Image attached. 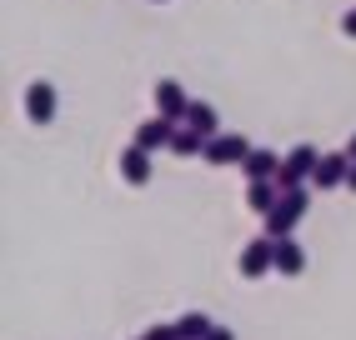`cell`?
I'll return each instance as SVG.
<instances>
[{"mask_svg":"<svg viewBox=\"0 0 356 340\" xmlns=\"http://www.w3.org/2000/svg\"><path fill=\"white\" fill-rule=\"evenodd\" d=\"M306 205H312V196H306V185H296V190H281V201L261 215V221H266V235H291L296 226H301V215H306Z\"/></svg>","mask_w":356,"mask_h":340,"instance_id":"cell-1","label":"cell"},{"mask_svg":"<svg viewBox=\"0 0 356 340\" xmlns=\"http://www.w3.org/2000/svg\"><path fill=\"white\" fill-rule=\"evenodd\" d=\"M316 160H321L316 145H296V151H286V155H281V176H276V185H281V190L306 185V180H312V170H316Z\"/></svg>","mask_w":356,"mask_h":340,"instance_id":"cell-2","label":"cell"},{"mask_svg":"<svg viewBox=\"0 0 356 340\" xmlns=\"http://www.w3.org/2000/svg\"><path fill=\"white\" fill-rule=\"evenodd\" d=\"M266 271H276V235H256V240L241 246V275L261 280Z\"/></svg>","mask_w":356,"mask_h":340,"instance_id":"cell-3","label":"cell"},{"mask_svg":"<svg viewBox=\"0 0 356 340\" xmlns=\"http://www.w3.org/2000/svg\"><path fill=\"white\" fill-rule=\"evenodd\" d=\"M246 155H251V140H246V135H211L201 160H206V165H241Z\"/></svg>","mask_w":356,"mask_h":340,"instance_id":"cell-4","label":"cell"},{"mask_svg":"<svg viewBox=\"0 0 356 340\" xmlns=\"http://www.w3.org/2000/svg\"><path fill=\"white\" fill-rule=\"evenodd\" d=\"M56 85L51 80H31L26 85V115H31V126H51L56 120Z\"/></svg>","mask_w":356,"mask_h":340,"instance_id":"cell-5","label":"cell"},{"mask_svg":"<svg viewBox=\"0 0 356 340\" xmlns=\"http://www.w3.org/2000/svg\"><path fill=\"white\" fill-rule=\"evenodd\" d=\"M346 176H351V155H346V151H331V155L316 160L312 185H316V190H337V185H346Z\"/></svg>","mask_w":356,"mask_h":340,"instance_id":"cell-6","label":"cell"},{"mask_svg":"<svg viewBox=\"0 0 356 340\" xmlns=\"http://www.w3.org/2000/svg\"><path fill=\"white\" fill-rule=\"evenodd\" d=\"M156 115H171V120H186V110H191V95H186L181 80H156Z\"/></svg>","mask_w":356,"mask_h":340,"instance_id":"cell-7","label":"cell"},{"mask_svg":"<svg viewBox=\"0 0 356 340\" xmlns=\"http://www.w3.org/2000/svg\"><path fill=\"white\" fill-rule=\"evenodd\" d=\"M176 126H181V120H171V115H156V120H146V126H136V145H146L151 155H156V151H171Z\"/></svg>","mask_w":356,"mask_h":340,"instance_id":"cell-8","label":"cell"},{"mask_svg":"<svg viewBox=\"0 0 356 340\" xmlns=\"http://www.w3.org/2000/svg\"><path fill=\"white\" fill-rule=\"evenodd\" d=\"M121 180L136 185V190H140V185H151V151H146V145H136V140H131L126 151H121Z\"/></svg>","mask_w":356,"mask_h":340,"instance_id":"cell-9","label":"cell"},{"mask_svg":"<svg viewBox=\"0 0 356 340\" xmlns=\"http://www.w3.org/2000/svg\"><path fill=\"white\" fill-rule=\"evenodd\" d=\"M241 170H246V180H276V176H281V155L251 145V155L241 160Z\"/></svg>","mask_w":356,"mask_h":340,"instance_id":"cell-10","label":"cell"},{"mask_svg":"<svg viewBox=\"0 0 356 340\" xmlns=\"http://www.w3.org/2000/svg\"><path fill=\"white\" fill-rule=\"evenodd\" d=\"M276 271H281V275H301V271H306V250L296 246L291 235L276 240Z\"/></svg>","mask_w":356,"mask_h":340,"instance_id":"cell-11","label":"cell"},{"mask_svg":"<svg viewBox=\"0 0 356 340\" xmlns=\"http://www.w3.org/2000/svg\"><path fill=\"white\" fill-rule=\"evenodd\" d=\"M181 126H191V130H201V135L211 140V135H221V130H216V126H221V115H216V105L191 101V110H186V120H181Z\"/></svg>","mask_w":356,"mask_h":340,"instance_id":"cell-12","label":"cell"},{"mask_svg":"<svg viewBox=\"0 0 356 340\" xmlns=\"http://www.w3.org/2000/svg\"><path fill=\"white\" fill-rule=\"evenodd\" d=\"M276 201H281V185H276V180H251V190H246V210L266 215Z\"/></svg>","mask_w":356,"mask_h":340,"instance_id":"cell-13","label":"cell"},{"mask_svg":"<svg viewBox=\"0 0 356 340\" xmlns=\"http://www.w3.org/2000/svg\"><path fill=\"white\" fill-rule=\"evenodd\" d=\"M171 155H181V160H191V155H206V135H201V130H191V126H176Z\"/></svg>","mask_w":356,"mask_h":340,"instance_id":"cell-14","label":"cell"},{"mask_svg":"<svg viewBox=\"0 0 356 340\" xmlns=\"http://www.w3.org/2000/svg\"><path fill=\"white\" fill-rule=\"evenodd\" d=\"M211 325H216V321H211V315H201V310H186L181 321H176L181 340H206V335H211Z\"/></svg>","mask_w":356,"mask_h":340,"instance_id":"cell-15","label":"cell"},{"mask_svg":"<svg viewBox=\"0 0 356 340\" xmlns=\"http://www.w3.org/2000/svg\"><path fill=\"white\" fill-rule=\"evenodd\" d=\"M140 340H181V330H176V321H171V325H151Z\"/></svg>","mask_w":356,"mask_h":340,"instance_id":"cell-16","label":"cell"},{"mask_svg":"<svg viewBox=\"0 0 356 340\" xmlns=\"http://www.w3.org/2000/svg\"><path fill=\"white\" fill-rule=\"evenodd\" d=\"M341 35H351V40H356V10H346V15H341Z\"/></svg>","mask_w":356,"mask_h":340,"instance_id":"cell-17","label":"cell"},{"mask_svg":"<svg viewBox=\"0 0 356 340\" xmlns=\"http://www.w3.org/2000/svg\"><path fill=\"white\" fill-rule=\"evenodd\" d=\"M206 340H236V335H231L226 325H211V335H206Z\"/></svg>","mask_w":356,"mask_h":340,"instance_id":"cell-18","label":"cell"},{"mask_svg":"<svg viewBox=\"0 0 356 340\" xmlns=\"http://www.w3.org/2000/svg\"><path fill=\"white\" fill-rule=\"evenodd\" d=\"M346 155H351V160H356V135H351V140H346Z\"/></svg>","mask_w":356,"mask_h":340,"instance_id":"cell-19","label":"cell"},{"mask_svg":"<svg viewBox=\"0 0 356 340\" xmlns=\"http://www.w3.org/2000/svg\"><path fill=\"white\" fill-rule=\"evenodd\" d=\"M346 185H351V190H356V160H351V176H346Z\"/></svg>","mask_w":356,"mask_h":340,"instance_id":"cell-20","label":"cell"},{"mask_svg":"<svg viewBox=\"0 0 356 340\" xmlns=\"http://www.w3.org/2000/svg\"><path fill=\"white\" fill-rule=\"evenodd\" d=\"M156 6H161V0H156Z\"/></svg>","mask_w":356,"mask_h":340,"instance_id":"cell-21","label":"cell"}]
</instances>
